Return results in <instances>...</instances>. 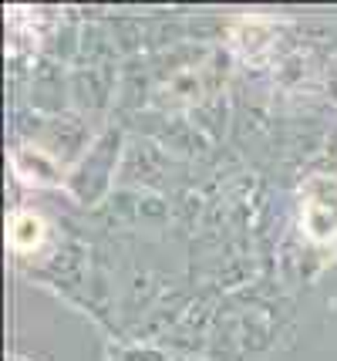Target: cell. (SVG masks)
I'll list each match as a JSON object with an SVG mask.
<instances>
[{
  "label": "cell",
  "mask_w": 337,
  "mask_h": 361,
  "mask_svg": "<svg viewBox=\"0 0 337 361\" xmlns=\"http://www.w3.org/2000/svg\"><path fill=\"white\" fill-rule=\"evenodd\" d=\"M304 230L314 240H331L337 233V183L310 179L304 189Z\"/></svg>",
  "instance_id": "cell-1"
},
{
  "label": "cell",
  "mask_w": 337,
  "mask_h": 361,
  "mask_svg": "<svg viewBox=\"0 0 337 361\" xmlns=\"http://www.w3.org/2000/svg\"><path fill=\"white\" fill-rule=\"evenodd\" d=\"M41 233H44V223L37 220L34 213H17L14 223H11V243L17 250H31L34 243L41 240Z\"/></svg>",
  "instance_id": "cell-2"
}]
</instances>
